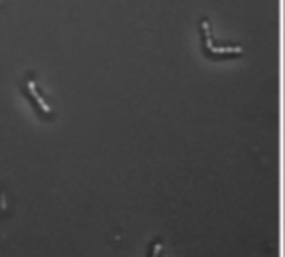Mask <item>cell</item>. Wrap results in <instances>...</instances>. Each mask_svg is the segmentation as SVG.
I'll list each match as a JSON object with an SVG mask.
<instances>
[{
    "label": "cell",
    "instance_id": "obj_1",
    "mask_svg": "<svg viewBox=\"0 0 285 257\" xmlns=\"http://www.w3.org/2000/svg\"><path fill=\"white\" fill-rule=\"evenodd\" d=\"M202 30H204V38H206V48H208L212 54H232V56L242 54V48H216V46L212 44V38H210V26H208L206 20L202 22Z\"/></svg>",
    "mask_w": 285,
    "mask_h": 257
}]
</instances>
